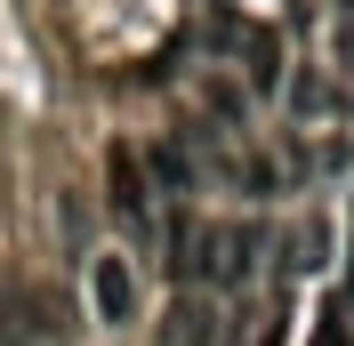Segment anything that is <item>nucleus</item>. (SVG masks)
<instances>
[{
	"label": "nucleus",
	"instance_id": "obj_2",
	"mask_svg": "<svg viewBox=\"0 0 354 346\" xmlns=\"http://www.w3.org/2000/svg\"><path fill=\"white\" fill-rule=\"evenodd\" d=\"M105 185H113V217H121V234H129L137 250H153V242H161V185H153L145 145H113Z\"/></svg>",
	"mask_w": 354,
	"mask_h": 346
},
{
	"label": "nucleus",
	"instance_id": "obj_4",
	"mask_svg": "<svg viewBox=\"0 0 354 346\" xmlns=\"http://www.w3.org/2000/svg\"><path fill=\"white\" fill-rule=\"evenodd\" d=\"M314 346H346V322H322V330H314Z\"/></svg>",
	"mask_w": 354,
	"mask_h": 346
},
{
	"label": "nucleus",
	"instance_id": "obj_3",
	"mask_svg": "<svg viewBox=\"0 0 354 346\" xmlns=\"http://www.w3.org/2000/svg\"><path fill=\"white\" fill-rule=\"evenodd\" d=\"M88 290H97V314H105V322H129L137 314V282H129L121 258H97V282H88Z\"/></svg>",
	"mask_w": 354,
	"mask_h": 346
},
{
	"label": "nucleus",
	"instance_id": "obj_1",
	"mask_svg": "<svg viewBox=\"0 0 354 346\" xmlns=\"http://www.w3.org/2000/svg\"><path fill=\"white\" fill-rule=\"evenodd\" d=\"M250 258H258V234H242V226H201V234L177 242V274L194 282V290H209V298L242 290Z\"/></svg>",
	"mask_w": 354,
	"mask_h": 346
}]
</instances>
